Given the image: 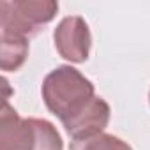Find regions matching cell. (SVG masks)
Here are the masks:
<instances>
[{
  "instance_id": "obj_1",
  "label": "cell",
  "mask_w": 150,
  "mask_h": 150,
  "mask_svg": "<svg viewBox=\"0 0 150 150\" xmlns=\"http://www.w3.org/2000/svg\"><path fill=\"white\" fill-rule=\"evenodd\" d=\"M41 94L46 108L62 122V125L80 117L97 97L94 83L71 65H58L48 72Z\"/></svg>"
},
{
  "instance_id": "obj_2",
  "label": "cell",
  "mask_w": 150,
  "mask_h": 150,
  "mask_svg": "<svg viewBox=\"0 0 150 150\" xmlns=\"http://www.w3.org/2000/svg\"><path fill=\"white\" fill-rule=\"evenodd\" d=\"M0 150H64V141L51 122L21 118L6 99L0 111Z\"/></svg>"
},
{
  "instance_id": "obj_3",
  "label": "cell",
  "mask_w": 150,
  "mask_h": 150,
  "mask_svg": "<svg viewBox=\"0 0 150 150\" xmlns=\"http://www.w3.org/2000/svg\"><path fill=\"white\" fill-rule=\"evenodd\" d=\"M58 13V2L53 0H4L0 2L2 32L34 37Z\"/></svg>"
},
{
  "instance_id": "obj_4",
  "label": "cell",
  "mask_w": 150,
  "mask_h": 150,
  "mask_svg": "<svg viewBox=\"0 0 150 150\" xmlns=\"http://www.w3.org/2000/svg\"><path fill=\"white\" fill-rule=\"evenodd\" d=\"M53 42L62 58L72 64H83L92 46L90 28L81 16H67L53 30Z\"/></svg>"
},
{
  "instance_id": "obj_5",
  "label": "cell",
  "mask_w": 150,
  "mask_h": 150,
  "mask_svg": "<svg viewBox=\"0 0 150 150\" xmlns=\"http://www.w3.org/2000/svg\"><path fill=\"white\" fill-rule=\"evenodd\" d=\"M110 117H111L110 104L103 97H96L92 104L80 117L65 124L64 129L74 143H83L97 134H103V131L110 124Z\"/></svg>"
},
{
  "instance_id": "obj_6",
  "label": "cell",
  "mask_w": 150,
  "mask_h": 150,
  "mask_svg": "<svg viewBox=\"0 0 150 150\" xmlns=\"http://www.w3.org/2000/svg\"><path fill=\"white\" fill-rule=\"evenodd\" d=\"M28 57V39L0 30V67L6 72L18 71Z\"/></svg>"
},
{
  "instance_id": "obj_7",
  "label": "cell",
  "mask_w": 150,
  "mask_h": 150,
  "mask_svg": "<svg viewBox=\"0 0 150 150\" xmlns=\"http://www.w3.org/2000/svg\"><path fill=\"white\" fill-rule=\"evenodd\" d=\"M80 150H132V146L113 134H97L87 141H83V146Z\"/></svg>"
},
{
  "instance_id": "obj_8",
  "label": "cell",
  "mask_w": 150,
  "mask_h": 150,
  "mask_svg": "<svg viewBox=\"0 0 150 150\" xmlns=\"http://www.w3.org/2000/svg\"><path fill=\"white\" fill-rule=\"evenodd\" d=\"M148 103H150V92H148Z\"/></svg>"
}]
</instances>
